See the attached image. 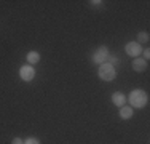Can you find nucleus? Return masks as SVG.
Returning a JSON list of instances; mask_svg holds the SVG:
<instances>
[{"instance_id":"nucleus-1","label":"nucleus","mask_w":150,"mask_h":144,"mask_svg":"<svg viewBox=\"0 0 150 144\" xmlns=\"http://www.w3.org/2000/svg\"><path fill=\"white\" fill-rule=\"evenodd\" d=\"M126 99H128V103H129L131 107H137V109L145 107V106H147V103H149L147 93H145L144 90H139V88L137 90H133Z\"/></svg>"},{"instance_id":"nucleus-2","label":"nucleus","mask_w":150,"mask_h":144,"mask_svg":"<svg viewBox=\"0 0 150 144\" xmlns=\"http://www.w3.org/2000/svg\"><path fill=\"white\" fill-rule=\"evenodd\" d=\"M98 75H99V78L104 80V82H112V80H115V77H117V69L109 63H102V64H99Z\"/></svg>"},{"instance_id":"nucleus-3","label":"nucleus","mask_w":150,"mask_h":144,"mask_svg":"<svg viewBox=\"0 0 150 144\" xmlns=\"http://www.w3.org/2000/svg\"><path fill=\"white\" fill-rule=\"evenodd\" d=\"M107 58H109V48H107L105 45H102L93 53L91 59H93V63H96V64H102L107 61Z\"/></svg>"},{"instance_id":"nucleus-4","label":"nucleus","mask_w":150,"mask_h":144,"mask_svg":"<svg viewBox=\"0 0 150 144\" xmlns=\"http://www.w3.org/2000/svg\"><path fill=\"white\" fill-rule=\"evenodd\" d=\"M125 51H126V55L131 56V58H139L142 53V46L139 45L137 42H129L125 46Z\"/></svg>"},{"instance_id":"nucleus-5","label":"nucleus","mask_w":150,"mask_h":144,"mask_svg":"<svg viewBox=\"0 0 150 144\" xmlns=\"http://www.w3.org/2000/svg\"><path fill=\"white\" fill-rule=\"evenodd\" d=\"M35 75V71L30 64H24V66L19 67V77L23 78L24 82H30Z\"/></svg>"},{"instance_id":"nucleus-6","label":"nucleus","mask_w":150,"mask_h":144,"mask_svg":"<svg viewBox=\"0 0 150 144\" xmlns=\"http://www.w3.org/2000/svg\"><path fill=\"white\" fill-rule=\"evenodd\" d=\"M126 96L123 95V93H120V91H115L112 95V103L115 104V106H118V107H121V106H126Z\"/></svg>"},{"instance_id":"nucleus-7","label":"nucleus","mask_w":150,"mask_h":144,"mask_svg":"<svg viewBox=\"0 0 150 144\" xmlns=\"http://www.w3.org/2000/svg\"><path fill=\"white\" fill-rule=\"evenodd\" d=\"M133 69L136 72H144L145 69H147V61H144L141 56L134 58V59H133Z\"/></svg>"},{"instance_id":"nucleus-8","label":"nucleus","mask_w":150,"mask_h":144,"mask_svg":"<svg viewBox=\"0 0 150 144\" xmlns=\"http://www.w3.org/2000/svg\"><path fill=\"white\" fill-rule=\"evenodd\" d=\"M120 117L123 120H129L133 117V107L131 106H121L120 107Z\"/></svg>"},{"instance_id":"nucleus-9","label":"nucleus","mask_w":150,"mask_h":144,"mask_svg":"<svg viewBox=\"0 0 150 144\" xmlns=\"http://www.w3.org/2000/svg\"><path fill=\"white\" fill-rule=\"evenodd\" d=\"M26 58H27V64L32 66V64H37L38 61H40V53L38 51H29Z\"/></svg>"},{"instance_id":"nucleus-10","label":"nucleus","mask_w":150,"mask_h":144,"mask_svg":"<svg viewBox=\"0 0 150 144\" xmlns=\"http://www.w3.org/2000/svg\"><path fill=\"white\" fill-rule=\"evenodd\" d=\"M150 40V35H149V32H139L137 34V43L141 45V43H149Z\"/></svg>"},{"instance_id":"nucleus-11","label":"nucleus","mask_w":150,"mask_h":144,"mask_svg":"<svg viewBox=\"0 0 150 144\" xmlns=\"http://www.w3.org/2000/svg\"><path fill=\"white\" fill-rule=\"evenodd\" d=\"M141 55H142V59H144V61H149V58H150V50H149V48L142 50Z\"/></svg>"},{"instance_id":"nucleus-12","label":"nucleus","mask_w":150,"mask_h":144,"mask_svg":"<svg viewBox=\"0 0 150 144\" xmlns=\"http://www.w3.org/2000/svg\"><path fill=\"white\" fill-rule=\"evenodd\" d=\"M24 144H40V141H38L37 138H27L26 141H24Z\"/></svg>"},{"instance_id":"nucleus-13","label":"nucleus","mask_w":150,"mask_h":144,"mask_svg":"<svg viewBox=\"0 0 150 144\" xmlns=\"http://www.w3.org/2000/svg\"><path fill=\"white\" fill-rule=\"evenodd\" d=\"M11 144H24V141H23L21 138H15V139L11 141Z\"/></svg>"},{"instance_id":"nucleus-14","label":"nucleus","mask_w":150,"mask_h":144,"mask_svg":"<svg viewBox=\"0 0 150 144\" xmlns=\"http://www.w3.org/2000/svg\"><path fill=\"white\" fill-rule=\"evenodd\" d=\"M90 3H91V5H94V6H101L102 5L101 0H94V2H90Z\"/></svg>"}]
</instances>
